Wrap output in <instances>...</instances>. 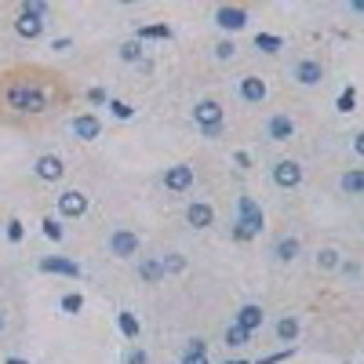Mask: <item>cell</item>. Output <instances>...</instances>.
I'll return each instance as SVG.
<instances>
[{
	"mask_svg": "<svg viewBox=\"0 0 364 364\" xmlns=\"http://www.w3.org/2000/svg\"><path fill=\"white\" fill-rule=\"evenodd\" d=\"M0 99H4V106L15 110V113H48L51 110V91L44 88V81H30V77L8 81Z\"/></svg>",
	"mask_w": 364,
	"mask_h": 364,
	"instance_id": "obj_1",
	"label": "cell"
},
{
	"mask_svg": "<svg viewBox=\"0 0 364 364\" xmlns=\"http://www.w3.org/2000/svg\"><path fill=\"white\" fill-rule=\"evenodd\" d=\"M248 339H252V335L244 332V328H237V324H230V328H226V343H230V346H244Z\"/></svg>",
	"mask_w": 364,
	"mask_h": 364,
	"instance_id": "obj_25",
	"label": "cell"
},
{
	"mask_svg": "<svg viewBox=\"0 0 364 364\" xmlns=\"http://www.w3.org/2000/svg\"><path fill=\"white\" fill-rule=\"evenodd\" d=\"M182 364H208V354H182Z\"/></svg>",
	"mask_w": 364,
	"mask_h": 364,
	"instance_id": "obj_38",
	"label": "cell"
},
{
	"mask_svg": "<svg viewBox=\"0 0 364 364\" xmlns=\"http://www.w3.org/2000/svg\"><path fill=\"white\" fill-rule=\"evenodd\" d=\"M230 364H248V361H230Z\"/></svg>",
	"mask_w": 364,
	"mask_h": 364,
	"instance_id": "obj_44",
	"label": "cell"
},
{
	"mask_svg": "<svg viewBox=\"0 0 364 364\" xmlns=\"http://www.w3.org/2000/svg\"><path fill=\"white\" fill-rule=\"evenodd\" d=\"M266 226V219H263V208L255 204V197H241L237 201V223H233V237L237 241H252L259 237Z\"/></svg>",
	"mask_w": 364,
	"mask_h": 364,
	"instance_id": "obj_2",
	"label": "cell"
},
{
	"mask_svg": "<svg viewBox=\"0 0 364 364\" xmlns=\"http://www.w3.org/2000/svg\"><path fill=\"white\" fill-rule=\"evenodd\" d=\"M44 237H51V241H62V226L55 223V219H44Z\"/></svg>",
	"mask_w": 364,
	"mask_h": 364,
	"instance_id": "obj_32",
	"label": "cell"
},
{
	"mask_svg": "<svg viewBox=\"0 0 364 364\" xmlns=\"http://www.w3.org/2000/svg\"><path fill=\"white\" fill-rule=\"evenodd\" d=\"M121 328H124L128 339H135V335H139V321H135L132 314H121Z\"/></svg>",
	"mask_w": 364,
	"mask_h": 364,
	"instance_id": "obj_30",
	"label": "cell"
},
{
	"mask_svg": "<svg viewBox=\"0 0 364 364\" xmlns=\"http://www.w3.org/2000/svg\"><path fill=\"white\" fill-rule=\"evenodd\" d=\"M139 277L146 281V284L164 281V266H161V259H142V263H139Z\"/></svg>",
	"mask_w": 364,
	"mask_h": 364,
	"instance_id": "obj_18",
	"label": "cell"
},
{
	"mask_svg": "<svg viewBox=\"0 0 364 364\" xmlns=\"http://www.w3.org/2000/svg\"><path fill=\"white\" fill-rule=\"evenodd\" d=\"M164 186L172 190V193L190 190V186H193V168H190V164H175V168H168V172H164Z\"/></svg>",
	"mask_w": 364,
	"mask_h": 364,
	"instance_id": "obj_11",
	"label": "cell"
},
{
	"mask_svg": "<svg viewBox=\"0 0 364 364\" xmlns=\"http://www.w3.org/2000/svg\"><path fill=\"white\" fill-rule=\"evenodd\" d=\"M186 223L193 226V230H208L215 223V212H212V204H204V201H193L190 208H186Z\"/></svg>",
	"mask_w": 364,
	"mask_h": 364,
	"instance_id": "obj_14",
	"label": "cell"
},
{
	"mask_svg": "<svg viewBox=\"0 0 364 364\" xmlns=\"http://www.w3.org/2000/svg\"><path fill=\"white\" fill-rule=\"evenodd\" d=\"M277 339L288 343V346L299 339V321H295V317H281V321H277Z\"/></svg>",
	"mask_w": 364,
	"mask_h": 364,
	"instance_id": "obj_20",
	"label": "cell"
},
{
	"mask_svg": "<svg viewBox=\"0 0 364 364\" xmlns=\"http://www.w3.org/2000/svg\"><path fill=\"white\" fill-rule=\"evenodd\" d=\"M110 113H113V117H121V121H132V117H135V110L128 106V102H117V99L110 102Z\"/></svg>",
	"mask_w": 364,
	"mask_h": 364,
	"instance_id": "obj_28",
	"label": "cell"
},
{
	"mask_svg": "<svg viewBox=\"0 0 364 364\" xmlns=\"http://www.w3.org/2000/svg\"><path fill=\"white\" fill-rule=\"evenodd\" d=\"M339 186H343V193H350V197H361V193H364V168L346 172V175L339 179Z\"/></svg>",
	"mask_w": 364,
	"mask_h": 364,
	"instance_id": "obj_17",
	"label": "cell"
},
{
	"mask_svg": "<svg viewBox=\"0 0 364 364\" xmlns=\"http://www.w3.org/2000/svg\"><path fill=\"white\" fill-rule=\"evenodd\" d=\"M273 182H277L281 190H295L299 182H303V168H299L295 161H281L277 168H273Z\"/></svg>",
	"mask_w": 364,
	"mask_h": 364,
	"instance_id": "obj_9",
	"label": "cell"
},
{
	"mask_svg": "<svg viewBox=\"0 0 364 364\" xmlns=\"http://www.w3.org/2000/svg\"><path fill=\"white\" fill-rule=\"evenodd\" d=\"M99 132H102V124H99V117L95 113H81V117H73V135L77 139H99Z\"/></svg>",
	"mask_w": 364,
	"mask_h": 364,
	"instance_id": "obj_15",
	"label": "cell"
},
{
	"mask_svg": "<svg viewBox=\"0 0 364 364\" xmlns=\"http://www.w3.org/2000/svg\"><path fill=\"white\" fill-rule=\"evenodd\" d=\"M354 150H357V153H361V157H364V132H361V135L354 139Z\"/></svg>",
	"mask_w": 364,
	"mask_h": 364,
	"instance_id": "obj_41",
	"label": "cell"
},
{
	"mask_svg": "<svg viewBox=\"0 0 364 364\" xmlns=\"http://www.w3.org/2000/svg\"><path fill=\"white\" fill-rule=\"evenodd\" d=\"M295 81L299 84H303V88H314V84H321L324 81V66H321V62L317 59H303V62H299V66H295Z\"/></svg>",
	"mask_w": 364,
	"mask_h": 364,
	"instance_id": "obj_10",
	"label": "cell"
},
{
	"mask_svg": "<svg viewBox=\"0 0 364 364\" xmlns=\"http://www.w3.org/2000/svg\"><path fill=\"white\" fill-rule=\"evenodd\" d=\"M62 310H70V314H77V310H81V295H66V299H62Z\"/></svg>",
	"mask_w": 364,
	"mask_h": 364,
	"instance_id": "obj_33",
	"label": "cell"
},
{
	"mask_svg": "<svg viewBox=\"0 0 364 364\" xmlns=\"http://www.w3.org/2000/svg\"><path fill=\"white\" fill-rule=\"evenodd\" d=\"M161 266H164V277L168 273H182L186 270V259H182L179 252H168V255H161Z\"/></svg>",
	"mask_w": 364,
	"mask_h": 364,
	"instance_id": "obj_23",
	"label": "cell"
},
{
	"mask_svg": "<svg viewBox=\"0 0 364 364\" xmlns=\"http://www.w3.org/2000/svg\"><path fill=\"white\" fill-rule=\"evenodd\" d=\"M8 237L11 241H22V223H19V219H11V223H8Z\"/></svg>",
	"mask_w": 364,
	"mask_h": 364,
	"instance_id": "obj_34",
	"label": "cell"
},
{
	"mask_svg": "<svg viewBox=\"0 0 364 364\" xmlns=\"http://www.w3.org/2000/svg\"><path fill=\"white\" fill-rule=\"evenodd\" d=\"M121 59H124V62H139V59H142V44H139V41H128V44L121 48Z\"/></svg>",
	"mask_w": 364,
	"mask_h": 364,
	"instance_id": "obj_26",
	"label": "cell"
},
{
	"mask_svg": "<svg viewBox=\"0 0 364 364\" xmlns=\"http://www.w3.org/2000/svg\"><path fill=\"white\" fill-rule=\"evenodd\" d=\"M44 22H48V4L44 0H30V4H22L15 19V33L26 37V41H37L44 33Z\"/></svg>",
	"mask_w": 364,
	"mask_h": 364,
	"instance_id": "obj_3",
	"label": "cell"
},
{
	"mask_svg": "<svg viewBox=\"0 0 364 364\" xmlns=\"http://www.w3.org/2000/svg\"><path fill=\"white\" fill-rule=\"evenodd\" d=\"M110 248H113L117 259H132V255H139V233H132V230H117L113 237H110Z\"/></svg>",
	"mask_w": 364,
	"mask_h": 364,
	"instance_id": "obj_8",
	"label": "cell"
},
{
	"mask_svg": "<svg viewBox=\"0 0 364 364\" xmlns=\"http://www.w3.org/2000/svg\"><path fill=\"white\" fill-rule=\"evenodd\" d=\"M182 354H208V346H204L201 339H190V343H186V350H182Z\"/></svg>",
	"mask_w": 364,
	"mask_h": 364,
	"instance_id": "obj_35",
	"label": "cell"
},
{
	"mask_svg": "<svg viewBox=\"0 0 364 364\" xmlns=\"http://www.w3.org/2000/svg\"><path fill=\"white\" fill-rule=\"evenodd\" d=\"M350 11H357V15H364V0H354V4H350Z\"/></svg>",
	"mask_w": 364,
	"mask_h": 364,
	"instance_id": "obj_42",
	"label": "cell"
},
{
	"mask_svg": "<svg viewBox=\"0 0 364 364\" xmlns=\"http://www.w3.org/2000/svg\"><path fill=\"white\" fill-rule=\"evenodd\" d=\"M273 255H277L281 263H292V259L299 255V241H295V237H284V241H277V248H273Z\"/></svg>",
	"mask_w": 364,
	"mask_h": 364,
	"instance_id": "obj_21",
	"label": "cell"
},
{
	"mask_svg": "<svg viewBox=\"0 0 364 364\" xmlns=\"http://www.w3.org/2000/svg\"><path fill=\"white\" fill-rule=\"evenodd\" d=\"M288 354H292V346H288V350H281V354H270V357H263L259 364H281V361L288 357Z\"/></svg>",
	"mask_w": 364,
	"mask_h": 364,
	"instance_id": "obj_37",
	"label": "cell"
},
{
	"mask_svg": "<svg viewBox=\"0 0 364 364\" xmlns=\"http://www.w3.org/2000/svg\"><path fill=\"white\" fill-rule=\"evenodd\" d=\"M88 212V197L81 190H66V193H59V215H66V219H81Z\"/></svg>",
	"mask_w": 364,
	"mask_h": 364,
	"instance_id": "obj_6",
	"label": "cell"
},
{
	"mask_svg": "<svg viewBox=\"0 0 364 364\" xmlns=\"http://www.w3.org/2000/svg\"><path fill=\"white\" fill-rule=\"evenodd\" d=\"M33 172H37L41 182H59L62 175H66V164H62V157H55V153H44V157L33 164Z\"/></svg>",
	"mask_w": 364,
	"mask_h": 364,
	"instance_id": "obj_7",
	"label": "cell"
},
{
	"mask_svg": "<svg viewBox=\"0 0 364 364\" xmlns=\"http://www.w3.org/2000/svg\"><path fill=\"white\" fill-rule=\"evenodd\" d=\"M255 48L266 51V55H273V51L284 48V41H281V37H273V33H259V37H255Z\"/></svg>",
	"mask_w": 364,
	"mask_h": 364,
	"instance_id": "obj_22",
	"label": "cell"
},
{
	"mask_svg": "<svg viewBox=\"0 0 364 364\" xmlns=\"http://www.w3.org/2000/svg\"><path fill=\"white\" fill-rule=\"evenodd\" d=\"M215 26H219V30H226V33H237V30H244V26H248V11L223 4V8L215 11Z\"/></svg>",
	"mask_w": 364,
	"mask_h": 364,
	"instance_id": "obj_5",
	"label": "cell"
},
{
	"mask_svg": "<svg viewBox=\"0 0 364 364\" xmlns=\"http://www.w3.org/2000/svg\"><path fill=\"white\" fill-rule=\"evenodd\" d=\"M354 106H357V91L346 88L343 95H339V113H354Z\"/></svg>",
	"mask_w": 364,
	"mask_h": 364,
	"instance_id": "obj_27",
	"label": "cell"
},
{
	"mask_svg": "<svg viewBox=\"0 0 364 364\" xmlns=\"http://www.w3.org/2000/svg\"><path fill=\"white\" fill-rule=\"evenodd\" d=\"M215 55H219V59H223V62H226V59H233V55H237V44H233V41H219V48H215Z\"/></svg>",
	"mask_w": 364,
	"mask_h": 364,
	"instance_id": "obj_31",
	"label": "cell"
},
{
	"mask_svg": "<svg viewBox=\"0 0 364 364\" xmlns=\"http://www.w3.org/2000/svg\"><path fill=\"white\" fill-rule=\"evenodd\" d=\"M193 124H197L208 139H215L219 132H223V106L212 102V99L197 102V106H193Z\"/></svg>",
	"mask_w": 364,
	"mask_h": 364,
	"instance_id": "obj_4",
	"label": "cell"
},
{
	"mask_svg": "<svg viewBox=\"0 0 364 364\" xmlns=\"http://www.w3.org/2000/svg\"><path fill=\"white\" fill-rule=\"evenodd\" d=\"M88 99H91V102H106V91H102V88H95V91H91Z\"/></svg>",
	"mask_w": 364,
	"mask_h": 364,
	"instance_id": "obj_40",
	"label": "cell"
},
{
	"mask_svg": "<svg viewBox=\"0 0 364 364\" xmlns=\"http://www.w3.org/2000/svg\"><path fill=\"white\" fill-rule=\"evenodd\" d=\"M0 332H4V317H0Z\"/></svg>",
	"mask_w": 364,
	"mask_h": 364,
	"instance_id": "obj_45",
	"label": "cell"
},
{
	"mask_svg": "<svg viewBox=\"0 0 364 364\" xmlns=\"http://www.w3.org/2000/svg\"><path fill=\"white\" fill-rule=\"evenodd\" d=\"M146 37H161V41H168L172 30H168V26H139V41H146Z\"/></svg>",
	"mask_w": 364,
	"mask_h": 364,
	"instance_id": "obj_24",
	"label": "cell"
},
{
	"mask_svg": "<svg viewBox=\"0 0 364 364\" xmlns=\"http://www.w3.org/2000/svg\"><path fill=\"white\" fill-rule=\"evenodd\" d=\"M73 48V41H70V37H62V41H55V51H70Z\"/></svg>",
	"mask_w": 364,
	"mask_h": 364,
	"instance_id": "obj_39",
	"label": "cell"
},
{
	"mask_svg": "<svg viewBox=\"0 0 364 364\" xmlns=\"http://www.w3.org/2000/svg\"><path fill=\"white\" fill-rule=\"evenodd\" d=\"M263 306H255V303H248V306H241L237 310V317H233V324H237V328H244V332H259V328H263Z\"/></svg>",
	"mask_w": 364,
	"mask_h": 364,
	"instance_id": "obj_12",
	"label": "cell"
},
{
	"mask_svg": "<svg viewBox=\"0 0 364 364\" xmlns=\"http://www.w3.org/2000/svg\"><path fill=\"white\" fill-rule=\"evenodd\" d=\"M41 270H48V273H66V277H81V266L70 263V259H44Z\"/></svg>",
	"mask_w": 364,
	"mask_h": 364,
	"instance_id": "obj_19",
	"label": "cell"
},
{
	"mask_svg": "<svg viewBox=\"0 0 364 364\" xmlns=\"http://www.w3.org/2000/svg\"><path fill=\"white\" fill-rule=\"evenodd\" d=\"M266 135L273 142H288L295 135V121H292V117H284V113H273L270 124H266Z\"/></svg>",
	"mask_w": 364,
	"mask_h": 364,
	"instance_id": "obj_13",
	"label": "cell"
},
{
	"mask_svg": "<svg viewBox=\"0 0 364 364\" xmlns=\"http://www.w3.org/2000/svg\"><path fill=\"white\" fill-rule=\"evenodd\" d=\"M128 364H150L146 350H132V354H128Z\"/></svg>",
	"mask_w": 364,
	"mask_h": 364,
	"instance_id": "obj_36",
	"label": "cell"
},
{
	"mask_svg": "<svg viewBox=\"0 0 364 364\" xmlns=\"http://www.w3.org/2000/svg\"><path fill=\"white\" fill-rule=\"evenodd\" d=\"M317 263H321L324 270H335V266H339V252H335V248H324V252L317 255Z\"/></svg>",
	"mask_w": 364,
	"mask_h": 364,
	"instance_id": "obj_29",
	"label": "cell"
},
{
	"mask_svg": "<svg viewBox=\"0 0 364 364\" xmlns=\"http://www.w3.org/2000/svg\"><path fill=\"white\" fill-rule=\"evenodd\" d=\"M4 364H26V361H19V357H8Z\"/></svg>",
	"mask_w": 364,
	"mask_h": 364,
	"instance_id": "obj_43",
	"label": "cell"
},
{
	"mask_svg": "<svg viewBox=\"0 0 364 364\" xmlns=\"http://www.w3.org/2000/svg\"><path fill=\"white\" fill-rule=\"evenodd\" d=\"M241 99L244 102H263L266 99V81L263 77H244L241 81Z\"/></svg>",
	"mask_w": 364,
	"mask_h": 364,
	"instance_id": "obj_16",
	"label": "cell"
}]
</instances>
